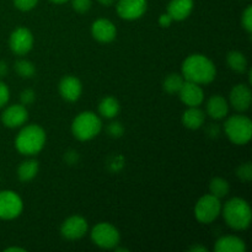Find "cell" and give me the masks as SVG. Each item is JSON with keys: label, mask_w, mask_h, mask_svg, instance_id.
Returning <instances> with one entry per match:
<instances>
[{"label": "cell", "mask_w": 252, "mask_h": 252, "mask_svg": "<svg viewBox=\"0 0 252 252\" xmlns=\"http://www.w3.org/2000/svg\"><path fill=\"white\" fill-rule=\"evenodd\" d=\"M207 133H208L211 137H218L219 134V127L217 125H212L209 126L208 130H207Z\"/></svg>", "instance_id": "cell-36"}, {"label": "cell", "mask_w": 252, "mask_h": 252, "mask_svg": "<svg viewBox=\"0 0 252 252\" xmlns=\"http://www.w3.org/2000/svg\"><path fill=\"white\" fill-rule=\"evenodd\" d=\"M7 73V64L5 62L0 61V76H5Z\"/></svg>", "instance_id": "cell-37"}, {"label": "cell", "mask_w": 252, "mask_h": 252, "mask_svg": "<svg viewBox=\"0 0 252 252\" xmlns=\"http://www.w3.org/2000/svg\"><path fill=\"white\" fill-rule=\"evenodd\" d=\"M38 0H14V5L21 11H30L37 5Z\"/></svg>", "instance_id": "cell-29"}, {"label": "cell", "mask_w": 252, "mask_h": 252, "mask_svg": "<svg viewBox=\"0 0 252 252\" xmlns=\"http://www.w3.org/2000/svg\"><path fill=\"white\" fill-rule=\"evenodd\" d=\"M20 98H21V103L24 106L31 105V103H33L34 98H36V94H34V91L31 90V89H27V90L22 91Z\"/></svg>", "instance_id": "cell-32"}, {"label": "cell", "mask_w": 252, "mask_h": 252, "mask_svg": "<svg viewBox=\"0 0 252 252\" xmlns=\"http://www.w3.org/2000/svg\"><path fill=\"white\" fill-rule=\"evenodd\" d=\"M33 46V36L30 30L19 27L10 36V48L17 56H25Z\"/></svg>", "instance_id": "cell-9"}, {"label": "cell", "mask_w": 252, "mask_h": 252, "mask_svg": "<svg viewBox=\"0 0 252 252\" xmlns=\"http://www.w3.org/2000/svg\"><path fill=\"white\" fill-rule=\"evenodd\" d=\"M91 33L94 38L102 43H110L116 38L117 30L116 26L107 19H98L91 26Z\"/></svg>", "instance_id": "cell-13"}, {"label": "cell", "mask_w": 252, "mask_h": 252, "mask_svg": "<svg viewBox=\"0 0 252 252\" xmlns=\"http://www.w3.org/2000/svg\"><path fill=\"white\" fill-rule=\"evenodd\" d=\"M29 118V112L24 105H12L2 112L1 121L5 127L16 128L24 125Z\"/></svg>", "instance_id": "cell-14"}, {"label": "cell", "mask_w": 252, "mask_h": 252, "mask_svg": "<svg viewBox=\"0 0 252 252\" xmlns=\"http://www.w3.org/2000/svg\"><path fill=\"white\" fill-rule=\"evenodd\" d=\"M147 0H118L117 12L125 20H137L147 11Z\"/></svg>", "instance_id": "cell-11"}, {"label": "cell", "mask_w": 252, "mask_h": 252, "mask_svg": "<svg viewBox=\"0 0 252 252\" xmlns=\"http://www.w3.org/2000/svg\"><path fill=\"white\" fill-rule=\"evenodd\" d=\"M204 112L199 110L198 107H189V110L185 111L184 116H182V122H184L185 127L189 128V129H198L202 127L204 123Z\"/></svg>", "instance_id": "cell-20"}, {"label": "cell", "mask_w": 252, "mask_h": 252, "mask_svg": "<svg viewBox=\"0 0 252 252\" xmlns=\"http://www.w3.org/2000/svg\"><path fill=\"white\" fill-rule=\"evenodd\" d=\"M172 21H174V20L171 19V16H170L169 14L160 15L159 24H160V26H161V27H169L170 25H171Z\"/></svg>", "instance_id": "cell-34"}, {"label": "cell", "mask_w": 252, "mask_h": 252, "mask_svg": "<svg viewBox=\"0 0 252 252\" xmlns=\"http://www.w3.org/2000/svg\"><path fill=\"white\" fill-rule=\"evenodd\" d=\"M5 251H7V252H10V251H20V252H24L25 250L24 249H20V248H9V249H6V250Z\"/></svg>", "instance_id": "cell-40"}, {"label": "cell", "mask_w": 252, "mask_h": 252, "mask_svg": "<svg viewBox=\"0 0 252 252\" xmlns=\"http://www.w3.org/2000/svg\"><path fill=\"white\" fill-rule=\"evenodd\" d=\"M182 75L186 81L198 85L209 84L216 79L217 69L213 62L203 54H192L182 64Z\"/></svg>", "instance_id": "cell-1"}, {"label": "cell", "mask_w": 252, "mask_h": 252, "mask_svg": "<svg viewBox=\"0 0 252 252\" xmlns=\"http://www.w3.org/2000/svg\"><path fill=\"white\" fill-rule=\"evenodd\" d=\"M214 250L217 252H244L246 245L238 236H224L217 241Z\"/></svg>", "instance_id": "cell-19"}, {"label": "cell", "mask_w": 252, "mask_h": 252, "mask_svg": "<svg viewBox=\"0 0 252 252\" xmlns=\"http://www.w3.org/2000/svg\"><path fill=\"white\" fill-rule=\"evenodd\" d=\"M229 189H230V187H229L228 181L221 179V177H216V179L212 180L211 184H209V191H211V194H213V196H216L217 198L219 199L225 197L226 194L229 193Z\"/></svg>", "instance_id": "cell-24"}, {"label": "cell", "mask_w": 252, "mask_h": 252, "mask_svg": "<svg viewBox=\"0 0 252 252\" xmlns=\"http://www.w3.org/2000/svg\"><path fill=\"white\" fill-rule=\"evenodd\" d=\"M224 130L230 142L244 145L250 142L252 137V122L246 116H231L224 125Z\"/></svg>", "instance_id": "cell-5"}, {"label": "cell", "mask_w": 252, "mask_h": 252, "mask_svg": "<svg viewBox=\"0 0 252 252\" xmlns=\"http://www.w3.org/2000/svg\"><path fill=\"white\" fill-rule=\"evenodd\" d=\"M229 112V105L221 96H212L207 103V113L214 120H221Z\"/></svg>", "instance_id": "cell-18"}, {"label": "cell", "mask_w": 252, "mask_h": 252, "mask_svg": "<svg viewBox=\"0 0 252 252\" xmlns=\"http://www.w3.org/2000/svg\"><path fill=\"white\" fill-rule=\"evenodd\" d=\"M71 5H73V9L79 14H85L91 9L93 2L91 0H71Z\"/></svg>", "instance_id": "cell-28"}, {"label": "cell", "mask_w": 252, "mask_h": 252, "mask_svg": "<svg viewBox=\"0 0 252 252\" xmlns=\"http://www.w3.org/2000/svg\"><path fill=\"white\" fill-rule=\"evenodd\" d=\"M9 97H10L9 88H7L2 81H0V108L4 107V106L6 105L7 101H9Z\"/></svg>", "instance_id": "cell-33"}, {"label": "cell", "mask_w": 252, "mask_h": 252, "mask_svg": "<svg viewBox=\"0 0 252 252\" xmlns=\"http://www.w3.org/2000/svg\"><path fill=\"white\" fill-rule=\"evenodd\" d=\"M221 212L220 199L213 194L201 197L194 207V216L199 223L209 224L216 220Z\"/></svg>", "instance_id": "cell-6"}, {"label": "cell", "mask_w": 252, "mask_h": 252, "mask_svg": "<svg viewBox=\"0 0 252 252\" xmlns=\"http://www.w3.org/2000/svg\"><path fill=\"white\" fill-rule=\"evenodd\" d=\"M65 160H66V162H68V164H70V165L75 164V162L78 161V153H76V152H69L68 154L65 155Z\"/></svg>", "instance_id": "cell-35"}, {"label": "cell", "mask_w": 252, "mask_h": 252, "mask_svg": "<svg viewBox=\"0 0 252 252\" xmlns=\"http://www.w3.org/2000/svg\"><path fill=\"white\" fill-rule=\"evenodd\" d=\"M189 251H193V252H207L208 250H207L206 248H203V246H192L191 249H189Z\"/></svg>", "instance_id": "cell-38"}, {"label": "cell", "mask_w": 252, "mask_h": 252, "mask_svg": "<svg viewBox=\"0 0 252 252\" xmlns=\"http://www.w3.org/2000/svg\"><path fill=\"white\" fill-rule=\"evenodd\" d=\"M193 10V0H171L167 5V14L175 21L187 19Z\"/></svg>", "instance_id": "cell-17"}, {"label": "cell", "mask_w": 252, "mask_h": 252, "mask_svg": "<svg viewBox=\"0 0 252 252\" xmlns=\"http://www.w3.org/2000/svg\"><path fill=\"white\" fill-rule=\"evenodd\" d=\"M21 198L14 191L0 192V219L11 220L17 218L22 212Z\"/></svg>", "instance_id": "cell-8"}, {"label": "cell", "mask_w": 252, "mask_h": 252, "mask_svg": "<svg viewBox=\"0 0 252 252\" xmlns=\"http://www.w3.org/2000/svg\"><path fill=\"white\" fill-rule=\"evenodd\" d=\"M180 98L189 107H198L204 98V93L201 86L192 81L185 80L181 90L179 91Z\"/></svg>", "instance_id": "cell-12"}, {"label": "cell", "mask_w": 252, "mask_h": 252, "mask_svg": "<svg viewBox=\"0 0 252 252\" xmlns=\"http://www.w3.org/2000/svg\"><path fill=\"white\" fill-rule=\"evenodd\" d=\"M88 231V221L80 216H73L62 224V236L68 240H78Z\"/></svg>", "instance_id": "cell-10"}, {"label": "cell", "mask_w": 252, "mask_h": 252, "mask_svg": "<svg viewBox=\"0 0 252 252\" xmlns=\"http://www.w3.org/2000/svg\"><path fill=\"white\" fill-rule=\"evenodd\" d=\"M185 83L184 76H181L180 74H170L166 79L164 80V90L167 94H179V91L181 90L182 85Z\"/></svg>", "instance_id": "cell-25"}, {"label": "cell", "mask_w": 252, "mask_h": 252, "mask_svg": "<svg viewBox=\"0 0 252 252\" xmlns=\"http://www.w3.org/2000/svg\"><path fill=\"white\" fill-rule=\"evenodd\" d=\"M123 132H125V128L121 125L120 122H112L108 125L107 127V133L112 138H120L122 137Z\"/></svg>", "instance_id": "cell-30"}, {"label": "cell", "mask_w": 252, "mask_h": 252, "mask_svg": "<svg viewBox=\"0 0 252 252\" xmlns=\"http://www.w3.org/2000/svg\"><path fill=\"white\" fill-rule=\"evenodd\" d=\"M226 62H228L229 68L233 69L236 73H245L248 69V61H246L245 56L238 51L229 52Z\"/></svg>", "instance_id": "cell-23"}, {"label": "cell", "mask_w": 252, "mask_h": 252, "mask_svg": "<svg viewBox=\"0 0 252 252\" xmlns=\"http://www.w3.org/2000/svg\"><path fill=\"white\" fill-rule=\"evenodd\" d=\"M46 144V132L37 125L22 128L15 140V147L21 154L34 155L41 152Z\"/></svg>", "instance_id": "cell-3"}, {"label": "cell", "mask_w": 252, "mask_h": 252, "mask_svg": "<svg viewBox=\"0 0 252 252\" xmlns=\"http://www.w3.org/2000/svg\"><path fill=\"white\" fill-rule=\"evenodd\" d=\"M100 4L105 5V6H110V5H112L113 2H115V0H97Z\"/></svg>", "instance_id": "cell-39"}, {"label": "cell", "mask_w": 252, "mask_h": 252, "mask_svg": "<svg viewBox=\"0 0 252 252\" xmlns=\"http://www.w3.org/2000/svg\"><path fill=\"white\" fill-rule=\"evenodd\" d=\"M94 244L101 249H115L120 243V233L108 223H98L91 231Z\"/></svg>", "instance_id": "cell-7"}, {"label": "cell", "mask_w": 252, "mask_h": 252, "mask_svg": "<svg viewBox=\"0 0 252 252\" xmlns=\"http://www.w3.org/2000/svg\"><path fill=\"white\" fill-rule=\"evenodd\" d=\"M15 70L19 74L21 78H32L34 75V65L30 61H26V59H20L15 63Z\"/></svg>", "instance_id": "cell-26"}, {"label": "cell", "mask_w": 252, "mask_h": 252, "mask_svg": "<svg viewBox=\"0 0 252 252\" xmlns=\"http://www.w3.org/2000/svg\"><path fill=\"white\" fill-rule=\"evenodd\" d=\"M37 172H38V162L36 160H26L19 166L17 176H19L20 181L29 182L36 177Z\"/></svg>", "instance_id": "cell-22"}, {"label": "cell", "mask_w": 252, "mask_h": 252, "mask_svg": "<svg viewBox=\"0 0 252 252\" xmlns=\"http://www.w3.org/2000/svg\"><path fill=\"white\" fill-rule=\"evenodd\" d=\"M251 90L248 85L244 84H239V85L234 86L233 90L230 93V103L236 111H244L248 110L251 105Z\"/></svg>", "instance_id": "cell-16"}, {"label": "cell", "mask_w": 252, "mask_h": 252, "mask_svg": "<svg viewBox=\"0 0 252 252\" xmlns=\"http://www.w3.org/2000/svg\"><path fill=\"white\" fill-rule=\"evenodd\" d=\"M236 175L243 181H251L252 179V165L251 162H245V164L240 165L236 170Z\"/></svg>", "instance_id": "cell-27"}, {"label": "cell", "mask_w": 252, "mask_h": 252, "mask_svg": "<svg viewBox=\"0 0 252 252\" xmlns=\"http://www.w3.org/2000/svg\"><path fill=\"white\" fill-rule=\"evenodd\" d=\"M223 216L230 228L235 230H245L250 225L252 218L250 204L243 198H231L224 206Z\"/></svg>", "instance_id": "cell-2"}, {"label": "cell", "mask_w": 252, "mask_h": 252, "mask_svg": "<svg viewBox=\"0 0 252 252\" xmlns=\"http://www.w3.org/2000/svg\"><path fill=\"white\" fill-rule=\"evenodd\" d=\"M51 1L56 2V4H64V2H66L68 0H51Z\"/></svg>", "instance_id": "cell-41"}, {"label": "cell", "mask_w": 252, "mask_h": 252, "mask_svg": "<svg viewBox=\"0 0 252 252\" xmlns=\"http://www.w3.org/2000/svg\"><path fill=\"white\" fill-rule=\"evenodd\" d=\"M98 112L105 118H115L120 112V103L115 97H105L98 103Z\"/></svg>", "instance_id": "cell-21"}, {"label": "cell", "mask_w": 252, "mask_h": 252, "mask_svg": "<svg viewBox=\"0 0 252 252\" xmlns=\"http://www.w3.org/2000/svg\"><path fill=\"white\" fill-rule=\"evenodd\" d=\"M243 26L249 33L252 32V6H249L243 15Z\"/></svg>", "instance_id": "cell-31"}, {"label": "cell", "mask_w": 252, "mask_h": 252, "mask_svg": "<svg viewBox=\"0 0 252 252\" xmlns=\"http://www.w3.org/2000/svg\"><path fill=\"white\" fill-rule=\"evenodd\" d=\"M102 128V122L97 115L94 112L86 111L81 112L75 117L71 125V132L76 139L85 142L95 138Z\"/></svg>", "instance_id": "cell-4"}, {"label": "cell", "mask_w": 252, "mask_h": 252, "mask_svg": "<svg viewBox=\"0 0 252 252\" xmlns=\"http://www.w3.org/2000/svg\"><path fill=\"white\" fill-rule=\"evenodd\" d=\"M83 91L80 80L75 76H65L59 83V93L64 100L69 102H75L79 100Z\"/></svg>", "instance_id": "cell-15"}]
</instances>
